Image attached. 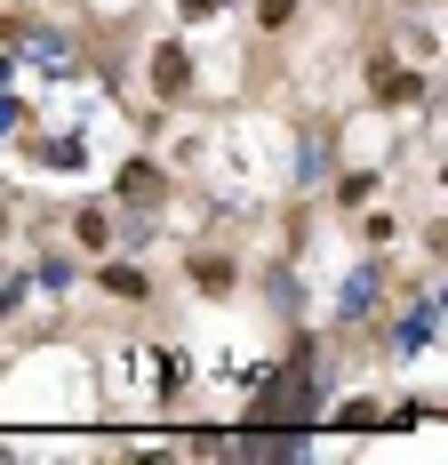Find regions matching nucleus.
<instances>
[{
    "instance_id": "nucleus-1",
    "label": "nucleus",
    "mask_w": 448,
    "mask_h": 465,
    "mask_svg": "<svg viewBox=\"0 0 448 465\" xmlns=\"http://www.w3.org/2000/svg\"><path fill=\"white\" fill-rule=\"evenodd\" d=\"M368 96L393 104V113H401V104H424V96H433V64H401L393 41H385L376 56H368Z\"/></svg>"
},
{
    "instance_id": "nucleus-2",
    "label": "nucleus",
    "mask_w": 448,
    "mask_h": 465,
    "mask_svg": "<svg viewBox=\"0 0 448 465\" xmlns=\"http://www.w3.org/2000/svg\"><path fill=\"white\" fill-rule=\"evenodd\" d=\"M96 289H104V297H121V305H144V297H152L144 265H136V257H112V249H104V265H96Z\"/></svg>"
},
{
    "instance_id": "nucleus-3",
    "label": "nucleus",
    "mask_w": 448,
    "mask_h": 465,
    "mask_svg": "<svg viewBox=\"0 0 448 465\" xmlns=\"http://www.w3.org/2000/svg\"><path fill=\"white\" fill-rule=\"evenodd\" d=\"M152 89L169 96V104L192 96V56H184V41H161V48H152Z\"/></svg>"
},
{
    "instance_id": "nucleus-4",
    "label": "nucleus",
    "mask_w": 448,
    "mask_h": 465,
    "mask_svg": "<svg viewBox=\"0 0 448 465\" xmlns=\"http://www.w3.org/2000/svg\"><path fill=\"white\" fill-rule=\"evenodd\" d=\"M73 241H81V249H96V257H104V249H112V241H121V225H112V209H81V217H73Z\"/></svg>"
},
{
    "instance_id": "nucleus-5",
    "label": "nucleus",
    "mask_w": 448,
    "mask_h": 465,
    "mask_svg": "<svg viewBox=\"0 0 448 465\" xmlns=\"http://www.w3.org/2000/svg\"><path fill=\"white\" fill-rule=\"evenodd\" d=\"M121 201H161V169L152 161H129L121 169Z\"/></svg>"
},
{
    "instance_id": "nucleus-6",
    "label": "nucleus",
    "mask_w": 448,
    "mask_h": 465,
    "mask_svg": "<svg viewBox=\"0 0 448 465\" xmlns=\"http://www.w3.org/2000/svg\"><path fill=\"white\" fill-rule=\"evenodd\" d=\"M192 289L200 297H224L232 289V257H192Z\"/></svg>"
},
{
    "instance_id": "nucleus-7",
    "label": "nucleus",
    "mask_w": 448,
    "mask_h": 465,
    "mask_svg": "<svg viewBox=\"0 0 448 465\" xmlns=\"http://www.w3.org/2000/svg\"><path fill=\"white\" fill-rule=\"evenodd\" d=\"M288 16H297V0H257V25H265V33H280Z\"/></svg>"
},
{
    "instance_id": "nucleus-8",
    "label": "nucleus",
    "mask_w": 448,
    "mask_h": 465,
    "mask_svg": "<svg viewBox=\"0 0 448 465\" xmlns=\"http://www.w3.org/2000/svg\"><path fill=\"white\" fill-rule=\"evenodd\" d=\"M0 232H8V217H0Z\"/></svg>"
}]
</instances>
